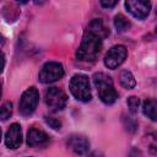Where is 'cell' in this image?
<instances>
[{"mask_svg": "<svg viewBox=\"0 0 157 157\" xmlns=\"http://www.w3.org/2000/svg\"><path fill=\"white\" fill-rule=\"evenodd\" d=\"M102 38L96 33L86 29L81 44L76 52V58L81 61H94L102 49Z\"/></svg>", "mask_w": 157, "mask_h": 157, "instance_id": "1", "label": "cell"}, {"mask_svg": "<svg viewBox=\"0 0 157 157\" xmlns=\"http://www.w3.org/2000/svg\"><path fill=\"white\" fill-rule=\"evenodd\" d=\"M93 82L98 92V97L104 104H113L117 98L118 93L114 88L113 81L110 76H108L104 72H98L93 75Z\"/></svg>", "mask_w": 157, "mask_h": 157, "instance_id": "2", "label": "cell"}, {"mask_svg": "<svg viewBox=\"0 0 157 157\" xmlns=\"http://www.w3.org/2000/svg\"><path fill=\"white\" fill-rule=\"evenodd\" d=\"M69 88L72 93V96L81 102H88L91 101V87H90V80L83 74H76L71 77Z\"/></svg>", "mask_w": 157, "mask_h": 157, "instance_id": "3", "label": "cell"}, {"mask_svg": "<svg viewBox=\"0 0 157 157\" xmlns=\"http://www.w3.org/2000/svg\"><path fill=\"white\" fill-rule=\"evenodd\" d=\"M64 76V67L61 64L49 61L43 65L39 71V81L43 83H52L60 80Z\"/></svg>", "mask_w": 157, "mask_h": 157, "instance_id": "4", "label": "cell"}, {"mask_svg": "<svg viewBox=\"0 0 157 157\" xmlns=\"http://www.w3.org/2000/svg\"><path fill=\"white\" fill-rule=\"evenodd\" d=\"M38 99H39V93L37 91V88L34 87H29L27 88L20 99V113L25 117L31 115L38 104Z\"/></svg>", "mask_w": 157, "mask_h": 157, "instance_id": "5", "label": "cell"}, {"mask_svg": "<svg viewBox=\"0 0 157 157\" xmlns=\"http://www.w3.org/2000/svg\"><path fill=\"white\" fill-rule=\"evenodd\" d=\"M45 104L48 105L49 109L58 112L65 108L67 103V96L65 94L64 91H61L58 87H50L45 92Z\"/></svg>", "mask_w": 157, "mask_h": 157, "instance_id": "6", "label": "cell"}, {"mask_svg": "<svg viewBox=\"0 0 157 157\" xmlns=\"http://www.w3.org/2000/svg\"><path fill=\"white\" fill-rule=\"evenodd\" d=\"M126 55H128V50L124 45H114L107 52L104 56V65L108 69L114 70L124 63Z\"/></svg>", "mask_w": 157, "mask_h": 157, "instance_id": "7", "label": "cell"}, {"mask_svg": "<svg viewBox=\"0 0 157 157\" xmlns=\"http://www.w3.org/2000/svg\"><path fill=\"white\" fill-rule=\"evenodd\" d=\"M125 7L136 18L144 20L148 16L151 10V4L148 1H125Z\"/></svg>", "mask_w": 157, "mask_h": 157, "instance_id": "8", "label": "cell"}, {"mask_svg": "<svg viewBox=\"0 0 157 157\" xmlns=\"http://www.w3.org/2000/svg\"><path fill=\"white\" fill-rule=\"evenodd\" d=\"M5 144L9 148H12V150L20 147V145L22 144V130L20 124L13 123L10 125L5 135Z\"/></svg>", "mask_w": 157, "mask_h": 157, "instance_id": "9", "label": "cell"}, {"mask_svg": "<svg viewBox=\"0 0 157 157\" xmlns=\"http://www.w3.org/2000/svg\"><path fill=\"white\" fill-rule=\"evenodd\" d=\"M67 147L76 155H85L87 151H88V147H90V142L88 140L82 136V135H71L69 139H67Z\"/></svg>", "mask_w": 157, "mask_h": 157, "instance_id": "10", "label": "cell"}, {"mask_svg": "<svg viewBox=\"0 0 157 157\" xmlns=\"http://www.w3.org/2000/svg\"><path fill=\"white\" fill-rule=\"evenodd\" d=\"M27 145L31 147H37V146H43L49 141V136L47 132H44L40 129L37 128H31L27 132Z\"/></svg>", "mask_w": 157, "mask_h": 157, "instance_id": "11", "label": "cell"}, {"mask_svg": "<svg viewBox=\"0 0 157 157\" xmlns=\"http://www.w3.org/2000/svg\"><path fill=\"white\" fill-rule=\"evenodd\" d=\"M87 29L91 31V32H93V33H96V34L99 36L102 39L105 38V37L109 34V29L104 26V23L102 22V20H98V18L92 20V21L88 23Z\"/></svg>", "mask_w": 157, "mask_h": 157, "instance_id": "12", "label": "cell"}, {"mask_svg": "<svg viewBox=\"0 0 157 157\" xmlns=\"http://www.w3.org/2000/svg\"><path fill=\"white\" fill-rule=\"evenodd\" d=\"M120 85L126 90H131L135 87L136 85L135 77L129 70H123L120 72Z\"/></svg>", "mask_w": 157, "mask_h": 157, "instance_id": "13", "label": "cell"}, {"mask_svg": "<svg viewBox=\"0 0 157 157\" xmlns=\"http://www.w3.org/2000/svg\"><path fill=\"white\" fill-rule=\"evenodd\" d=\"M156 108H157V103L155 99H147L144 102V105H142V112L144 114L150 118L151 120H156L157 115H156Z\"/></svg>", "mask_w": 157, "mask_h": 157, "instance_id": "14", "label": "cell"}, {"mask_svg": "<svg viewBox=\"0 0 157 157\" xmlns=\"http://www.w3.org/2000/svg\"><path fill=\"white\" fill-rule=\"evenodd\" d=\"M114 26L118 32H125L130 28V21L124 15L119 13L114 17Z\"/></svg>", "mask_w": 157, "mask_h": 157, "instance_id": "15", "label": "cell"}, {"mask_svg": "<svg viewBox=\"0 0 157 157\" xmlns=\"http://www.w3.org/2000/svg\"><path fill=\"white\" fill-rule=\"evenodd\" d=\"M12 113V103L11 102H5L0 107V119L1 120H7Z\"/></svg>", "mask_w": 157, "mask_h": 157, "instance_id": "16", "label": "cell"}, {"mask_svg": "<svg viewBox=\"0 0 157 157\" xmlns=\"http://www.w3.org/2000/svg\"><path fill=\"white\" fill-rule=\"evenodd\" d=\"M139 105H140V99H139L137 97L130 96V97L128 98V107H129L130 113L135 114V113L137 112V109H139Z\"/></svg>", "mask_w": 157, "mask_h": 157, "instance_id": "17", "label": "cell"}, {"mask_svg": "<svg viewBox=\"0 0 157 157\" xmlns=\"http://www.w3.org/2000/svg\"><path fill=\"white\" fill-rule=\"evenodd\" d=\"M45 121H47V124H48L50 128H53V129H55V130H59V129L61 128V123H60L58 119L53 118V117H45Z\"/></svg>", "mask_w": 157, "mask_h": 157, "instance_id": "18", "label": "cell"}, {"mask_svg": "<svg viewBox=\"0 0 157 157\" xmlns=\"http://www.w3.org/2000/svg\"><path fill=\"white\" fill-rule=\"evenodd\" d=\"M101 5L105 9H110L117 5V1H101Z\"/></svg>", "mask_w": 157, "mask_h": 157, "instance_id": "19", "label": "cell"}, {"mask_svg": "<svg viewBox=\"0 0 157 157\" xmlns=\"http://www.w3.org/2000/svg\"><path fill=\"white\" fill-rule=\"evenodd\" d=\"M4 66H5V55H4V54H2V52L0 50V74L2 72Z\"/></svg>", "mask_w": 157, "mask_h": 157, "instance_id": "20", "label": "cell"}, {"mask_svg": "<svg viewBox=\"0 0 157 157\" xmlns=\"http://www.w3.org/2000/svg\"><path fill=\"white\" fill-rule=\"evenodd\" d=\"M4 42H5V39H4V37H1V36H0V47H1L2 44H4Z\"/></svg>", "mask_w": 157, "mask_h": 157, "instance_id": "21", "label": "cell"}, {"mask_svg": "<svg viewBox=\"0 0 157 157\" xmlns=\"http://www.w3.org/2000/svg\"><path fill=\"white\" fill-rule=\"evenodd\" d=\"M0 96H1V86H0Z\"/></svg>", "mask_w": 157, "mask_h": 157, "instance_id": "22", "label": "cell"}, {"mask_svg": "<svg viewBox=\"0 0 157 157\" xmlns=\"http://www.w3.org/2000/svg\"><path fill=\"white\" fill-rule=\"evenodd\" d=\"M0 140H1V130H0Z\"/></svg>", "mask_w": 157, "mask_h": 157, "instance_id": "23", "label": "cell"}]
</instances>
